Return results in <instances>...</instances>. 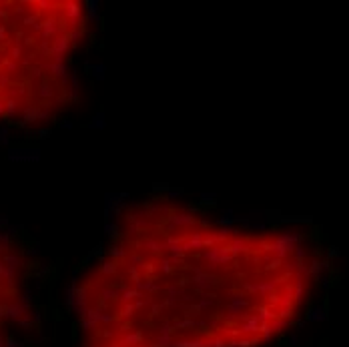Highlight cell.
<instances>
[{
	"label": "cell",
	"instance_id": "obj_1",
	"mask_svg": "<svg viewBox=\"0 0 349 347\" xmlns=\"http://www.w3.org/2000/svg\"><path fill=\"white\" fill-rule=\"evenodd\" d=\"M323 273L299 229L141 193L117 205L73 279L76 347H271L307 315Z\"/></svg>",
	"mask_w": 349,
	"mask_h": 347
},
{
	"label": "cell",
	"instance_id": "obj_2",
	"mask_svg": "<svg viewBox=\"0 0 349 347\" xmlns=\"http://www.w3.org/2000/svg\"><path fill=\"white\" fill-rule=\"evenodd\" d=\"M93 30L86 0H0V133L40 131L75 111Z\"/></svg>",
	"mask_w": 349,
	"mask_h": 347
},
{
	"label": "cell",
	"instance_id": "obj_3",
	"mask_svg": "<svg viewBox=\"0 0 349 347\" xmlns=\"http://www.w3.org/2000/svg\"><path fill=\"white\" fill-rule=\"evenodd\" d=\"M34 261L26 247L0 233V347H14L34 323Z\"/></svg>",
	"mask_w": 349,
	"mask_h": 347
}]
</instances>
